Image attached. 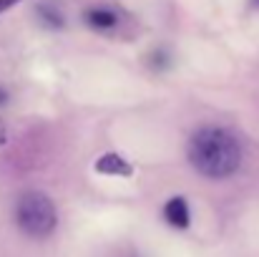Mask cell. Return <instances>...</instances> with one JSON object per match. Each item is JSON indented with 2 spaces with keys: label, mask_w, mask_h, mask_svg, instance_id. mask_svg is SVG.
Listing matches in <instances>:
<instances>
[{
  "label": "cell",
  "mask_w": 259,
  "mask_h": 257,
  "mask_svg": "<svg viewBox=\"0 0 259 257\" xmlns=\"http://www.w3.org/2000/svg\"><path fill=\"white\" fill-rule=\"evenodd\" d=\"M13 217H15L18 230L30 240H46L58 227L56 202L46 192H38V189H28L15 199Z\"/></svg>",
  "instance_id": "7a4b0ae2"
},
{
  "label": "cell",
  "mask_w": 259,
  "mask_h": 257,
  "mask_svg": "<svg viewBox=\"0 0 259 257\" xmlns=\"http://www.w3.org/2000/svg\"><path fill=\"white\" fill-rule=\"evenodd\" d=\"M186 159H189L191 169L201 174L204 179L222 181L239 171L242 159H244V149L234 131H229L227 126L206 124V126H199L189 136Z\"/></svg>",
  "instance_id": "6da1fadb"
},
{
  "label": "cell",
  "mask_w": 259,
  "mask_h": 257,
  "mask_svg": "<svg viewBox=\"0 0 259 257\" xmlns=\"http://www.w3.org/2000/svg\"><path fill=\"white\" fill-rule=\"evenodd\" d=\"M249 5H252V8H259V0H249Z\"/></svg>",
  "instance_id": "30bf717a"
},
{
  "label": "cell",
  "mask_w": 259,
  "mask_h": 257,
  "mask_svg": "<svg viewBox=\"0 0 259 257\" xmlns=\"http://www.w3.org/2000/svg\"><path fill=\"white\" fill-rule=\"evenodd\" d=\"M38 15H40V20H43L46 28H63V15H61L56 8H51V5H38Z\"/></svg>",
  "instance_id": "8992f818"
},
{
  "label": "cell",
  "mask_w": 259,
  "mask_h": 257,
  "mask_svg": "<svg viewBox=\"0 0 259 257\" xmlns=\"http://www.w3.org/2000/svg\"><path fill=\"white\" fill-rule=\"evenodd\" d=\"M8 141V126L3 124V119H0V146Z\"/></svg>",
  "instance_id": "ba28073f"
},
{
  "label": "cell",
  "mask_w": 259,
  "mask_h": 257,
  "mask_svg": "<svg viewBox=\"0 0 259 257\" xmlns=\"http://www.w3.org/2000/svg\"><path fill=\"white\" fill-rule=\"evenodd\" d=\"M96 171L98 174H106V176H131L134 167L121 157V154H103L98 162H96Z\"/></svg>",
  "instance_id": "5b68a950"
},
{
  "label": "cell",
  "mask_w": 259,
  "mask_h": 257,
  "mask_svg": "<svg viewBox=\"0 0 259 257\" xmlns=\"http://www.w3.org/2000/svg\"><path fill=\"white\" fill-rule=\"evenodd\" d=\"M161 217L164 222L174 227V230H186L191 225V209H189V202L184 197H169L166 204L161 207Z\"/></svg>",
  "instance_id": "277c9868"
},
{
  "label": "cell",
  "mask_w": 259,
  "mask_h": 257,
  "mask_svg": "<svg viewBox=\"0 0 259 257\" xmlns=\"http://www.w3.org/2000/svg\"><path fill=\"white\" fill-rule=\"evenodd\" d=\"M20 0H0V13H5V10H10L13 5H18Z\"/></svg>",
  "instance_id": "52a82bcc"
},
{
  "label": "cell",
  "mask_w": 259,
  "mask_h": 257,
  "mask_svg": "<svg viewBox=\"0 0 259 257\" xmlns=\"http://www.w3.org/2000/svg\"><path fill=\"white\" fill-rule=\"evenodd\" d=\"M8 101H10V93H8V88H3V86H0V106H5Z\"/></svg>",
  "instance_id": "9c48e42d"
},
{
  "label": "cell",
  "mask_w": 259,
  "mask_h": 257,
  "mask_svg": "<svg viewBox=\"0 0 259 257\" xmlns=\"http://www.w3.org/2000/svg\"><path fill=\"white\" fill-rule=\"evenodd\" d=\"M83 23L96 33H111V30L118 28L121 15L111 5H91L83 10Z\"/></svg>",
  "instance_id": "3957f363"
}]
</instances>
